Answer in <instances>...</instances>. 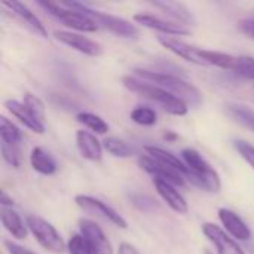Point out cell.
<instances>
[{
    "instance_id": "33",
    "label": "cell",
    "mask_w": 254,
    "mask_h": 254,
    "mask_svg": "<svg viewBox=\"0 0 254 254\" xmlns=\"http://www.w3.org/2000/svg\"><path fill=\"white\" fill-rule=\"evenodd\" d=\"M235 149L238 150V153L241 155V158L252 167L254 170V146L250 144L246 140H235L234 141Z\"/></svg>"
},
{
    "instance_id": "18",
    "label": "cell",
    "mask_w": 254,
    "mask_h": 254,
    "mask_svg": "<svg viewBox=\"0 0 254 254\" xmlns=\"http://www.w3.org/2000/svg\"><path fill=\"white\" fill-rule=\"evenodd\" d=\"M4 7H7L12 13H15L31 31H34L37 36L42 37H48V30L45 28V25L42 24V21L36 16V13L33 10H30L24 3L21 1H4L3 3Z\"/></svg>"
},
{
    "instance_id": "10",
    "label": "cell",
    "mask_w": 254,
    "mask_h": 254,
    "mask_svg": "<svg viewBox=\"0 0 254 254\" xmlns=\"http://www.w3.org/2000/svg\"><path fill=\"white\" fill-rule=\"evenodd\" d=\"M138 167L143 171H146L147 174H150L153 179H159V180L168 182V183H171L174 186H180V188L186 185V177L182 173L158 162L156 159H153L150 156H140Z\"/></svg>"
},
{
    "instance_id": "30",
    "label": "cell",
    "mask_w": 254,
    "mask_h": 254,
    "mask_svg": "<svg viewBox=\"0 0 254 254\" xmlns=\"http://www.w3.org/2000/svg\"><path fill=\"white\" fill-rule=\"evenodd\" d=\"M1 156L4 159V162H7L10 167L13 168H19L21 167V146H10V144H3L1 143Z\"/></svg>"
},
{
    "instance_id": "1",
    "label": "cell",
    "mask_w": 254,
    "mask_h": 254,
    "mask_svg": "<svg viewBox=\"0 0 254 254\" xmlns=\"http://www.w3.org/2000/svg\"><path fill=\"white\" fill-rule=\"evenodd\" d=\"M122 83L128 91L135 92V94L156 103L159 107H162V110H165L170 115L185 116L189 112L188 103H185L182 98L176 97L174 94H171V92H168V91H165V89H162V88H159L156 85L140 80L135 76H124Z\"/></svg>"
},
{
    "instance_id": "28",
    "label": "cell",
    "mask_w": 254,
    "mask_h": 254,
    "mask_svg": "<svg viewBox=\"0 0 254 254\" xmlns=\"http://www.w3.org/2000/svg\"><path fill=\"white\" fill-rule=\"evenodd\" d=\"M22 103L25 104V107L40 121L45 124V119H46V107H45V103L34 94L31 92H24L22 95Z\"/></svg>"
},
{
    "instance_id": "17",
    "label": "cell",
    "mask_w": 254,
    "mask_h": 254,
    "mask_svg": "<svg viewBox=\"0 0 254 254\" xmlns=\"http://www.w3.org/2000/svg\"><path fill=\"white\" fill-rule=\"evenodd\" d=\"M76 146L82 158L92 162H100L103 159V143H100L94 134L79 129L76 132Z\"/></svg>"
},
{
    "instance_id": "8",
    "label": "cell",
    "mask_w": 254,
    "mask_h": 254,
    "mask_svg": "<svg viewBox=\"0 0 254 254\" xmlns=\"http://www.w3.org/2000/svg\"><path fill=\"white\" fill-rule=\"evenodd\" d=\"M79 231L88 241L94 254H113L112 243L109 241L104 231L89 219H79Z\"/></svg>"
},
{
    "instance_id": "37",
    "label": "cell",
    "mask_w": 254,
    "mask_h": 254,
    "mask_svg": "<svg viewBox=\"0 0 254 254\" xmlns=\"http://www.w3.org/2000/svg\"><path fill=\"white\" fill-rule=\"evenodd\" d=\"M0 202H1V207H4V208H12L13 207V199L3 190L1 192V199H0Z\"/></svg>"
},
{
    "instance_id": "25",
    "label": "cell",
    "mask_w": 254,
    "mask_h": 254,
    "mask_svg": "<svg viewBox=\"0 0 254 254\" xmlns=\"http://www.w3.org/2000/svg\"><path fill=\"white\" fill-rule=\"evenodd\" d=\"M76 121L82 125H85L86 128H89L91 131L97 132V134H106L109 132L110 127L109 124L98 115L89 113V112H80L76 115Z\"/></svg>"
},
{
    "instance_id": "31",
    "label": "cell",
    "mask_w": 254,
    "mask_h": 254,
    "mask_svg": "<svg viewBox=\"0 0 254 254\" xmlns=\"http://www.w3.org/2000/svg\"><path fill=\"white\" fill-rule=\"evenodd\" d=\"M237 76L244 77L247 80H254V58L253 57H247V55H241L238 57V64L237 68L234 71Z\"/></svg>"
},
{
    "instance_id": "19",
    "label": "cell",
    "mask_w": 254,
    "mask_h": 254,
    "mask_svg": "<svg viewBox=\"0 0 254 254\" xmlns=\"http://www.w3.org/2000/svg\"><path fill=\"white\" fill-rule=\"evenodd\" d=\"M153 6L161 9L164 13L171 16L176 22H180L182 25H195L196 24L193 13L183 3H179V1H155Z\"/></svg>"
},
{
    "instance_id": "3",
    "label": "cell",
    "mask_w": 254,
    "mask_h": 254,
    "mask_svg": "<svg viewBox=\"0 0 254 254\" xmlns=\"http://www.w3.org/2000/svg\"><path fill=\"white\" fill-rule=\"evenodd\" d=\"M182 158L190 171L189 180L198 188L207 192H219L222 188V180L219 173L207 162V159L195 149L186 147L182 150Z\"/></svg>"
},
{
    "instance_id": "13",
    "label": "cell",
    "mask_w": 254,
    "mask_h": 254,
    "mask_svg": "<svg viewBox=\"0 0 254 254\" xmlns=\"http://www.w3.org/2000/svg\"><path fill=\"white\" fill-rule=\"evenodd\" d=\"M158 40L167 51L177 55L179 58H183V60L193 63L196 65H205L202 55H201L202 48H196L193 45L185 43V42H182L176 37H171V36H159Z\"/></svg>"
},
{
    "instance_id": "26",
    "label": "cell",
    "mask_w": 254,
    "mask_h": 254,
    "mask_svg": "<svg viewBox=\"0 0 254 254\" xmlns=\"http://www.w3.org/2000/svg\"><path fill=\"white\" fill-rule=\"evenodd\" d=\"M103 147L107 153H110L115 158H131L134 155V150L124 140L116 137H107L103 141Z\"/></svg>"
},
{
    "instance_id": "27",
    "label": "cell",
    "mask_w": 254,
    "mask_h": 254,
    "mask_svg": "<svg viewBox=\"0 0 254 254\" xmlns=\"http://www.w3.org/2000/svg\"><path fill=\"white\" fill-rule=\"evenodd\" d=\"M131 121L135 122L137 125H143V127H153L158 122V113L147 106H137L132 112H131Z\"/></svg>"
},
{
    "instance_id": "5",
    "label": "cell",
    "mask_w": 254,
    "mask_h": 254,
    "mask_svg": "<svg viewBox=\"0 0 254 254\" xmlns=\"http://www.w3.org/2000/svg\"><path fill=\"white\" fill-rule=\"evenodd\" d=\"M68 3V1H67ZM70 6L82 10L83 13H86L88 16H91L98 27L113 33L115 36H119V37H125V39H137L140 31L137 28V25L131 24V21L128 19H124L121 16H116V15H110V13H106V12H100V10H95L92 7H89L88 4L85 3H79V1H71L68 3Z\"/></svg>"
},
{
    "instance_id": "34",
    "label": "cell",
    "mask_w": 254,
    "mask_h": 254,
    "mask_svg": "<svg viewBox=\"0 0 254 254\" xmlns=\"http://www.w3.org/2000/svg\"><path fill=\"white\" fill-rule=\"evenodd\" d=\"M240 30L249 36L250 39H254V18H244L240 21Z\"/></svg>"
},
{
    "instance_id": "36",
    "label": "cell",
    "mask_w": 254,
    "mask_h": 254,
    "mask_svg": "<svg viewBox=\"0 0 254 254\" xmlns=\"http://www.w3.org/2000/svg\"><path fill=\"white\" fill-rule=\"evenodd\" d=\"M118 254H140V252L129 243H122L118 247Z\"/></svg>"
},
{
    "instance_id": "4",
    "label": "cell",
    "mask_w": 254,
    "mask_h": 254,
    "mask_svg": "<svg viewBox=\"0 0 254 254\" xmlns=\"http://www.w3.org/2000/svg\"><path fill=\"white\" fill-rule=\"evenodd\" d=\"M37 4L73 30L83 31V33H94L100 28L91 16H88L86 13H83L82 10L73 7V6H70L67 1H64V3L37 1Z\"/></svg>"
},
{
    "instance_id": "6",
    "label": "cell",
    "mask_w": 254,
    "mask_h": 254,
    "mask_svg": "<svg viewBox=\"0 0 254 254\" xmlns=\"http://www.w3.org/2000/svg\"><path fill=\"white\" fill-rule=\"evenodd\" d=\"M25 223L31 235L45 250L54 254H63L67 250V244L61 238L60 232L48 220L39 216H27Z\"/></svg>"
},
{
    "instance_id": "16",
    "label": "cell",
    "mask_w": 254,
    "mask_h": 254,
    "mask_svg": "<svg viewBox=\"0 0 254 254\" xmlns=\"http://www.w3.org/2000/svg\"><path fill=\"white\" fill-rule=\"evenodd\" d=\"M153 185H155L158 195L167 202V205L173 211H176L179 214H186L189 211V207H188L185 196L176 189L174 185L164 182V180H159V179H153Z\"/></svg>"
},
{
    "instance_id": "11",
    "label": "cell",
    "mask_w": 254,
    "mask_h": 254,
    "mask_svg": "<svg viewBox=\"0 0 254 254\" xmlns=\"http://www.w3.org/2000/svg\"><path fill=\"white\" fill-rule=\"evenodd\" d=\"M132 19L137 24H140L146 28L159 31L165 36L173 37V36H189L190 34V30H188L182 24H179L176 21H168V19H164V18H159V16H155L150 13H135L132 16Z\"/></svg>"
},
{
    "instance_id": "2",
    "label": "cell",
    "mask_w": 254,
    "mask_h": 254,
    "mask_svg": "<svg viewBox=\"0 0 254 254\" xmlns=\"http://www.w3.org/2000/svg\"><path fill=\"white\" fill-rule=\"evenodd\" d=\"M134 74L140 80L156 85V86L174 94L176 97L182 98L185 103L199 104L202 101L201 91L195 85L189 83L188 80H185V79H182V77H179L176 74L159 73V71H152V70H144V68H135Z\"/></svg>"
},
{
    "instance_id": "23",
    "label": "cell",
    "mask_w": 254,
    "mask_h": 254,
    "mask_svg": "<svg viewBox=\"0 0 254 254\" xmlns=\"http://www.w3.org/2000/svg\"><path fill=\"white\" fill-rule=\"evenodd\" d=\"M226 113L254 132V110L244 104H226Z\"/></svg>"
},
{
    "instance_id": "22",
    "label": "cell",
    "mask_w": 254,
    "mask_h": 254,
    "mask_svg": "<svg viewBox=\"0 0 254 254\" xmlns=\"http://www.w3.org/2000/svg\"><path fill=\"white\" fill-rule=\"evenodd\" d=\"M1 223L4 226V229L13 238H16V240H25L27 238V234H28L27 223H24V220L21 219V216L15 210L1 207Z\"/></svg>"
},
{
    "instance_id": "14",
    "label": "cell",
    "mask_w": 254,
    "mask_h": 254,
    "mask_svg": "<svg viewBox=\"0 0 254 254\" xmlns=\"http://www.w3.org/2000/svg\"><path fill=\"white\" fill-rule=\"evenodd\" d=\"M219 220L225 228V232L238 241H249L252 238V231L247 223L232 210L229 208H219L217 211Z\"/></svg>"
},
{
    "instance_id": "20",
    "label": "cell",
    "mask_w": 254,
    "mask_h": 254,
    "mask_svg": "<svg viewBox=\"0 0 254 254\" xmlns=\"http://www.w3.org/2000/svg\"><path fill=\"white\" fill-rule=\"evenodd\" d=\"M144 150L147 152V155L153 159H156L158 162L182 173L188 180H189V176H190V171L189 168L186 167V164L183 161H180L176 155H173L171 152L165 150V149H161V147H156V146H146Z\"/></svg>"
},
{
    "instance_id": "21",
    "label": "cell",
    "mask_w": 254,
    "mask_h": 254,
    "mask_svg": "<svg viewBox=\"0 0 254 254\" xmlns=\"http://www.w3.org/2000/svg\"><path fill=\"white\" fill-rule=\"evenodd\" d=\"M30 164H31V168L36 173L43 174V176H52L58 170L57 161L43 147H34L31 150V153H30Z\"/></svg>"
},
{
    "instance_id": "12",
    "label": "cell",
    "mask_w": 254,
    "mask_h": 254,
    "mask_svg": "<svg viewBox=\"0 0 254 254\" xmlns=\"http://www.w3.org/2000/svg\"><path fill=\"white\" fill-rule=\"evenodd\" d=\"M202 234L214 244L219 254H246L238 243L225 232V229L214 223H204Z\"/></svg>"
},
{
    "instance_id": "24",
    "label": "cell",
    "mask_w": 254,
    "mask_h": 254,
    "mask_svg": "<svg viewBox=\"0 0 254 254\" xmlns=\"http://www.w3.org/2000/svg\"><path fill=\"white\" fill-rule=\"evenodd\" d=\"M0 138L3 144H10V146H21L22 141V134L19 128L12 124L6 116L0 118Z\"/></svg>"
},
{
    "instance_id": "15",
    "label": "cell",
    "mask_w": 254,
    "mask_h": 254,
    "mask_svg": "<svg viewBox=\"0 0 254 254\" xmlns=\"http://www.w3.org/2000/svg\"><path fill=\"white\" fill-rule=\"evenodd\" d=\"M4 107L6 110L15 116L25 128H28L30 131L36 132V134H45L46 128H45V124L40 122L27 107L22 101H18V100H6L4 101Z\"/></svg>"
},
{
    "instance_id": "35",
    "label": "cell",
    "mask_w": 254,
    "mask_h": 254,
    "mask_svg": "<svg viewBox=\"0 0 254 254\" xmlns=\"http://www.w3.org/2000/svg\"><path fill=\"white\" fill-rule=\"evenodd\" d=\"M4 247H6L9 254H36L33 253L31 250L24 249V247H21V246H18V244H15L12 241H4Z\"/></svg>"
},
{
    "instance_id": "7",
    "label": "cell",
    "mask_w": 254,
    "mask_h": 254,
    "mask_svg": "<svg viewBox=\"0 0 254 254\" xmlns=\"http://www.w3.org/2000/svg\"><path fill=\"white\" fill-rule=\"evenodd\" d=\"M74 202L85 213H89V214L103 217V219H106L107 222L113 223L115 226H118L121 229H127L128 228L127 220L116 210H113L106 202H103V201H100V199H97L94 196H89V195H76Z\"/></svg>"
},
{
    "instance_id": "29",
    "label": "cell",
    "mask_w": 254,
    "mask_h": 254,
    "mask_svg": "<svg viewBox=\"0 0 254 254\" xmlns=\"http://www.w3.org/2000/svg\"><path fill=\"white\" fill-rule=\"evenodd\" d=\"M68 254H94L82 234H73L67 243Z\"/></svg>"
},
{
    "instance_id": "32",
    "label": "cell",
    "mask_w": 254,
    "mask_h": 254,
    "mask_svg": "<svg viewBox=\"0 0 254 254\" xmlns=\"http://www.w3.org/2000/svg\"><path fill=\"white\" fill-rule=\"evenodd\" d=\"M131 202L134 207H137L140 211H155L158 210V204L153 198H150L149 195H141V193H135L131 195Z\"/></svg>"
},
{
    "instance_id": "9",
    "label": "cell",
    "mask_w": 254,
    "mask_h": 254,
    "mask_svg": "<svg viewBox=\"0 0 254 254\" xmlns=\"http://www.w3.org/2000/svg\"><path fill=\"white\" fill-rule=\"evenodd\" d=\"M54 36L60 43H63V45L80 52V54H85L89 57H98L103 54V48L98 42H95V40H92V39H89L80 33L57 30V31H54Z\"/></svg>"
},
{
    "instance_id": "38",
    "label": "cell",
    "mask_w": 254,
    "mask_h": 254,
    "mask_svg": "<svg viewBox=\"0 0 254 254\" xmlns=\"http://www.w3.org/2000/svg\"><path fill=\"white\" fill-rule=\"evenodd\" d=\"M177 137H179V135H177V134H174V132H167V134L164 135V138H165V140H176Z\"/></svg>"
}]
</instances>
